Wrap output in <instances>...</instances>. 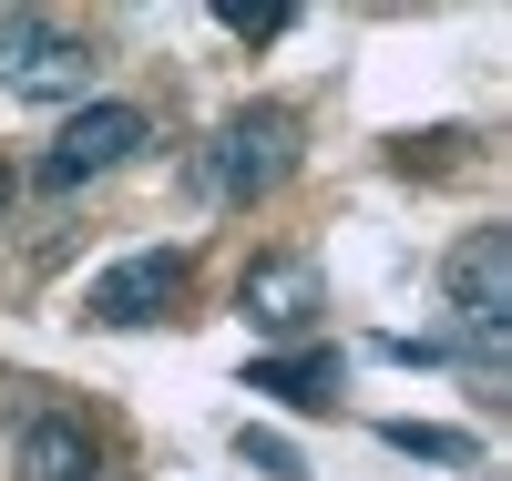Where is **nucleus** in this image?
Returning <instances> with one entry per match:
<instances>
[{
  "label": "nucleus",
  "mask_w": 512,
  "mask_h": 481,
  "mask_svg": "<svg viewBox=\"0 0 512 481\" xmlns=\"http://www.w3.org/2000/svg\"><path fill=\"white\" fill-rule=\"evenodd\" d=\"M441 297H451V359H472L502 379L512 359V226H472L441 256Z\"/></svg>",
  "instance_id": "1"
},
{
  "label": "nucleus",
  "mask_w": 512,
  "mask_h": 481,
  "mask_svg": "<svg viewBox=\"0 0 512 481\" xmlns=\"http://www.w3.org/2000/svg\"><path fill=\"white\" fill-rule=\"evenodd\" d=\"M287 174H297V113H277V103H246L195 144V195H216V205H256Z\"/></svg>",
  "instance_id": "2"
},
{
  "label": "nucleus",
  "mask_w": 512,
  "mask_h": 481,
  "mask_svg": "<svg viewBox=\"0 0 512 481\" xmlns=\"http://www.w3.org/2000/svg\"><path fill=\"white\" fill-rule=\"evenodd\" d=\"M93 41H82L62 11H0V93L11 103H93Z\"/></svg>",
  "instance_id": "3"
},
{
  "label": "nucleus",
  "mask_w": 512,
  "mask_h": 481,
  "mask_svg": "<svg viewBox=\"0 0 512 481\" xmlns=\"http://www.w3.org/2000/svg\"><path fill=\"white\" fill-rule=\"evenodd\" d=\"M154 144V113L144 103H82L62 134H52V154L31 164V185H52V195H72V185H93V174H113V164H134Z\"/></svg>",
  "instance_id": "4"
},
{
  "label": "nucleus",
  "mask_w": 512,
  "mask_h": 481,
  "mask_svg": "<svg viewBox=\"0 0 512 481\" xmlns=\"http://www.w3.org/2000/svg\"><path fill=\"white\" fill-rule=\"evenodd\" d=\"M175 297H185V246H144L82 287V318L93 328H154V318H175Z\"/></svg>",
  "instance_id": "5"
},
{
  "label": "nucleus",
  "mask_w": 512,
  "mask_h": 481,
  "mask_svg": "<svg viewBox=\"0 0 512 481\" xmlns=\"http://www.w3.org/2000/svg\"><path fill=\"white\" fill-rule=\"evenodd\" d=\"M236 308H246V328H267V338H308L318 308H328V277L308 267V256H256L246 287H236Z\"/></svg>",
  "instance_id": "6"
},
{
  "label": "nucleus",
  "mask_w": 512,
  "mask_h": 481,
  "mask_svg": "<svg viewBox=\"0 0 512 481\" xmlns=\"http://www.w3.org/2000/svg\"><path fill=\"white\" fill-rule=\"evenodd\" d=\"M11 471L21 481H93L103 461H93V430H82L72 410H31L11 430Z\"/></svg>",
  "instance_id": "7"
},
{
  "label": "nucleus",
  "mask_w": 512,
  "mask_h": 481,
  "mask_svg": "<svg viewBox=\"0 0 512 481\" xmlns=\"http://www.w3.org/2000/svg\"><path fill=\"white\" fill-rule=\"evenodd\" d=\"M246 389H267L287 410H328L338 400V348H287V359H256Z\"/></svg>",
  "instance_id": "8"
},
{
  "label": "nucleus",
  "mask_w": 512,
  "mask_h": 481,
  "mask_svg": "<svg viewBox=\"0 0 512 481\" xmlns=\"http://www.w3.org/2000/svg\"><path fill=\"white\" fill-rule=\"evenodd\" d=\"M379 441H390V451H410V461H451V471H472V461H482V441H472V430H441V420H390Z\"/></svg>",
  "instance_id": "9"
},
{
  "label": "nucleus",
  "mask_w": 512,
  "mask_h": 481,
  "mask_svg": "<svg viewBox=\"0 0 512 481\" xmlns=\"http://www.w3.org/2000/svg\"><path fill=\"white\" fill-rule=\"evenodd\" d=\"M236 451H246L256 471H267V481H308V461H297V451L277 441V430H246V441H236Z\"/></svg>",
  "instance_id": "10"
},
{
  "label": "nucleus",
  "mask_w": 512,
  "mask_h": 481,
  "mask_svg": "<svg viewBox=\"0 0 512 481\" xmlns=\"http://www.w3.org/2000/svg\"><path fill=\"white\" fill-rule=\"evenodd\" d=\"M216 21H226L236 41H277V31H287V0H267V11H216Z\"/></svg>",
  "instance_id": "11"
},
{
  "label": "nucleus",
  "mask_w": 512,
  "mask_h": 481,
  "mask_svg": "<svg viewBox=\"0 0 512 481\" xmlns=\"http://www.w3.org/2000/svg\"><path fill=\"white\" fill-rule=\"evenodd\" d=\"M0 215H11V164H0Z\"/></svg>",
  "instance_id": "12"
},
{
  "label": "nucleus",
  "mask_w": 512,
  "mask_h": 481,
  "mask_svg": "<svg viewBox=\"0 0 512 481\" xmlns=\"http://www.w3.org/2000/svg\"><path fill=\"white\" fill-rule=\"evenodd\" d=\"M93 481H134V471H93Z\"/></svg>",
  "instance_id": "13"
}]
</instances>
